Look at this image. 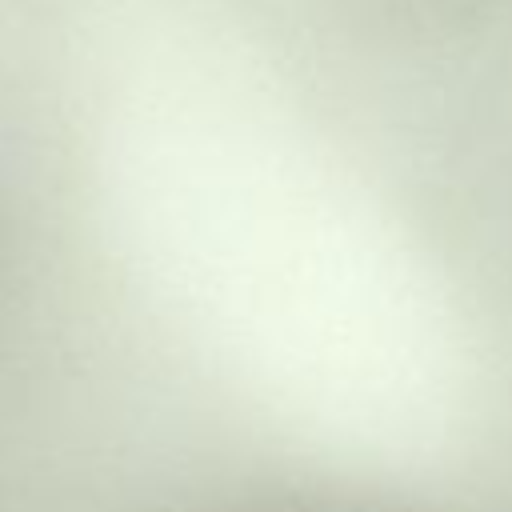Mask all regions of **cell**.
Here are the masks:
<instances>
[{"label":"cell","mask_w":512,"mask_h":512,"mask_svg":"<svg viewBox=\"0 0 512 512\" xmlns=\"http://www.w3.org/2000/svg\"><path fill=\"white\" fill-rule=\"evenodd\" d=\"M0 412L172 512L492 452L512 196L436 0H56L0 36Z\"/></svg>","instance_id":"6da1fadb"}]
</instances>
